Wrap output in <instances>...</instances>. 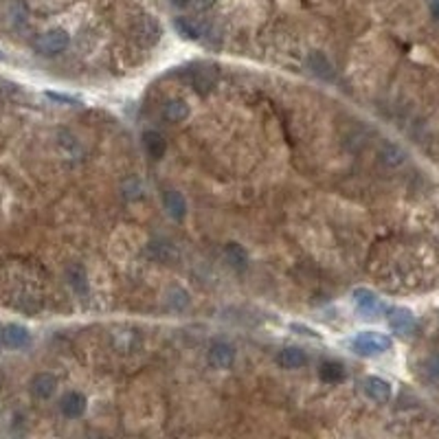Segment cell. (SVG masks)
Instances as JSON below:
<instances>
[{
	"label": "cell",
	"mask_w": 439,
	"mask_h": 439,
	"mask_svg": "<svg viewBox=\"0 0 439 439\" xmlns=\"http://www.w3.org/2000/svg\"><path fill=\"white\" fill-rule=\"evenodd\" d=\"M350 345H352V350L360 356H380L394 348V340H391L389 334H382L376 330H365V332L354 334Z\"/></svg>",
	"instance_id": "1"
},
{
	"label": "cell",
	"mask_w": 439,
	"mask_h": 439,
	"mask_svg": "<svg viewBox=\"0 0 439 439\" xmlns=\"http://www.w3.org/2000/svg\"><path fill=\"white\" fill-rule=\"evenodd\" d=\"M68 46H71V35L64 29H49L35 38L33 49L35 53L44 55V57H55L60 53H64Z\"/></svg>",
	"instance_id": "2"
},
{
	"label": "cell",
	"mask_w": 439,
	"mask_h": 439,
	"mask_svg": "<svg viewBox=\"0 0 439 439\" xmlns=\"http://www.w3.org/2000/svg\"><path fill=\"white\" fill-rule=\"evenodd\" d=\"M352 299H354V308L367 318H374L380 312H384V304L380 301V296L369 288H356L352 292Z\"/></svg>",
	"instance_id": "3"
},
{
	"label": "cell",
	"mask_w": 439,
	"mask_h": 439,
	"mask_svg": "<svg viewBox=\"0 0 439 439\" xmlns=\"http://www.w3.org/2000/svg\"><path fill=\"white\" fill-rule=\"evenodd\" d=\"M362 391H365V396L376 404H384V402L391 400V396H394V387H391V382H387L380 376L365 378L362 380Z\"/></svg>",
	"instance_id": "4"
},
{
	"label": "cell",
	"mask_w": 439,
	"mask_h": 439,
	"mask_svg": "<svg viewBox=\"0 0 439 439\" xmlns=\"http://www.w3.org/2000/svg\"><path fill=\"white\" fill-rule=\"evenodd\" d=\"M387 321H389L391 332H396V334H400V336L413 334V332H415V326H418V323H415L413 312H411L409 308H394V310H389Z\"/></svg>",
	"instance_id": "5"
},
{
	"label": "cell",
	"mask_w": 439,
	"mask_h": 439,
	"mask_svg": "<svg viewBox=\"0 0 439 439\" xmlns=\"http://www.w3.org/2000/svg\"><path fill=\"white\" fill-rule=\"evenodd\" d=\"M235 348L226 340H216L211 348H209V362L216 367V369H228L233 367L235 362Z\"/></svg>",
	"instance_id": "6"
},
{
	"label": "cell",
	"mask_w": 439,
	"mask_h": 439,
	"mask_svg": "<svg viewBox=\"0 0 439 439\" xmlns=\"http://www.w3.org/2000/svg\"><path fill=\"white\" fill-rule=\"evenodd\" d=\"M3 336H5V348L9 350H25L31 343V332L25 326H18V323L3 326Z\"/></svg>",
	"instance_id": "7"
},
{
	"label": "cell",
	"mask_w": 439,
	"mask_h": 439,
	"mask_svg": "<svg viewBox=\"0 0 439 439\" xmlns=\"http://www.w3.org/2000/svg\"><path fill=\"white\" fill-rule=\"evenodd\" d=\"M60 411L64 413V418L77 420L86 413V398L82 394H77V391H68L60 402Z\"/></svg>",
	"instance_id": "8"
},
{
	"label": "cell",
	"mask_w": 439,
	"mask_h": 439,
	"mask_svg": "<svg viewBox=\"0 0 439 439\" xmlns=\"http://www.w3.org/2000/svg\"><path fill=\"white\" fill-rule=\"evenodd\" d=\"M308 66H310V71L321 77V79H326V82H332L334 79V64L328 60L326 53H321V51H312L308 55Z\"/></svg>",
	"instance_id": "9"
},
{
	"label": "cell",
	"mask_w": 439,
	"mask_h": 439,
	"mask_svg": "<svg viewBox=\"0 0 439 439\" xmlns=\"http://www.w3.org/2000/svg\"><path fill=\"white\" fill-rule=\"evenodd\" d=\"M224 260L228 262L230 268L238 270V272H244L248 268V262H250L246 248L242 244H238V242H228L224 246Z\"/></svg>",
	"instance_id": "10"
},
{
	"label": "cell",
	"mask_w": 439,
	"mask_h": 439,
	"mask_svg": "<svg viewBox=\"0 0 439 439\" xmlns=\"http://www.w3.org/2000/svg\"><path fill=\"white\" fill-rule=\"evenodd\" d=\"M277 365L282 369H301L308 365V354L301 348H284L277 354Z\"/></svg>",
	"instance_id": "11"
},
{
	"label": "cell",
	"mask_w": 439,
	"mask_h": 439,
	"mask_svg": "<svg viewBox=\"0 0 439 439\" xmlns=\"http://www.w3.org/2000/svg\"><path fill=\"white\" fill-rule=\"evenodd\" d=\"M57 389V380L53 374H38L31 380V394L38 400H49Z\"/></svg>",
	"instance_id": "12"
},
{
	"label": "cell",
	"mask_w": 439,
	"mask_h": 439,
	"mask_svg": "<svg viewBox=\"0 0 439 439\" xmlns=\"http://www.w3.org/2000/svg\"><path fill=\"white\" fill-rule=\"evenodd\" d=\"M163 204H165V211L170 213V218H174L176 222L184 220V216H187V202H184V198L178 191H167L163 196Z\"/></svg>",
	"instance_id": "13"
},
{
	"label": "cell",
	"mask_w": 439,
	"mask_h": 439,
	"mask_svg": "<svg viewBox=\"0 0 439 439\" xmlns=\"http://www.w3.org/2000/svg\"><path fill=\"white\" fill-rule=\"evenodd\" d=\"M189 104L184 99H170L165 106H163V117L172 123H180L189 117Z\"/></svg>",
	"instance_id": "14"
},
{
	"label": "cell",
	"mask_w": 439,
	"mask_h": 439,
	"mask_svg": "<svg viewBox=\"0 0 439 439\" xmlns=\"http://www.w3.org/2000/svg\"><path fill=\"white\" fill-rule=\"evenodd\" d=\"M143 145H145V152L152 156V158H163L165 152H167V141L163 134H158L154 130L145 132L143 134Z\"/></svg>",
	"instance_id": "15"
},
{
	"label": "cell",
	"mask_w": 439,
	"mask_h": 439,
	"mask_svg": "<svg viewBox=\"0 0 439 439\" xmlns=\"http://www.w3.org/2000/svg\"><path fill=\"white\" fill-rule=\"evenodd\" d=\"M318 376L323 382H328V384H340L345 380V367L336 360H328V362H323L318 367Z\"/></svg>",
	"instance_id": "16"
},
{
	"label": "cell",
	"mask_w": 439,
	"mask_h": 439,
	"mask_svg": "<svg viewBox=\"0 0 439 439\" xmlns=\"http://www.w3.org/2000/svg\"><path fill=\"white\" fill-rule=\"evenodd\" d=\"M174 27H176V31H178L180 38L191 40V42H198V40H202V35H204L202 27L198 25V22L189 20V18H176V20H174Z\"/></svg>",
	"instance_id": "17"
},
{
	"label": "cell",
	"mask_w": 439,
	"mask_h": 439,
	"mask_svg": "<svg viewBox=\"0 0 439 439\" xmlns=\"http://www.w3.org/2000/svg\"><path fill=\"white\" fill-rule=\"evenodd\" d=\"M380 160L387 167H398V165H402L404 160H406V154L396 143H384L382 150H380Z\"/></svg>",
	"instance_id": "18"
},
{
	"label": "cell",
	"mask_w": 439,
	"mask_h": 439,
	"mask_svg": "<svg viewBox=\"0 0 439 439\" xmlns=\"http://www.w3.org/2000/svg\"><path fill=\"white\" fill-rule=\"evenodd\" d=\"M216 71H211V68H200V71H196L191 75V84L194 88L200 92V95H204V92H209L213 86H216Z\"/></svg>",
	"instance_id": "19"
},
{
	"label": "cell",
	"mask_w": 439,
	"mask_h": 439,
	"mask_svg": "<svg viewBox=\"0 0 439 439\" xmlns=\"http://www.w3.org/2000/svg\"><path fill=\"white\" fill-rule=\"evenodd\" d=\"M138 33H141V38H143L148 44H156L158 38H160V25H158V20L145 18L141 25H138Z\"/></svg>",
	"instance_id": "20"
},
{
	"label": "cell",
	"mask_w": 439,
	"mask_h": 439,
	"mask_svg": "<svg viewBox=\"0 0 439 439\" xmlns=\"http://www.w3.org/2000/svg\"><path fill=\"white\" fill-rule=\"evenodd\" d=\"M68 282L77 292H86V274L82 266H71L68 268Z\"/></svg>",
	"instance_id": "21"
},
{
	"label": "cell",
	"mask_w": 439,
	"mask_h": 439,
	"mask_svg": "<svg viewBox=\"0 0 439 439\" xmlns=\"http://www.w3.org/2000/svg\"><path fill=\"white\" fill-rule=\"evenodd\" d=\"M424 374H426L430 380H439V352H437V354H430V356L424 360Z\"/></svg>",
	"instance_id": "22"
},
{
	"label": "cell",
	"mask_w": 439,
	"mask_h": 439,
	"mask_svg": "<svg viewBox=\"0 0 439 439\" xmlns=\"http://www.w3.org/2000/svg\"><path fill=\"white\" fill-rule=\"evenodd\" d=\"M46 97L53 99V101H60V104H68V106H79L82 104V99H77L73 95H64V92H53V90L46 92Z\"/></svg>",
	"instance_id": "23"
},
{
	"label": "cell",
	"mask_w": 439,
	"mask_h": 439,
	"mask_svg": "<svg viewBox=\"0 0 439 439\" xmlns=\"http://www.w3.org/2000/svg\"><path fill=\"white\" fill-rule=\"evenodd\" d=\"M187 304H189V296L184 294L182 290H176V292H172L170 306H172L174 310H182V308H187Z\"/></svg>",
	"instance_id": "24"
},
{
	"label": "cell",
	"mask_w": 439,
	"mask_h": 439,
	"mask_svg": "<svg viewBox=\"0 0 439 439\" xmlns=\"http://www.w3.org/2000/svg\"><path fill=\"white\" fill-rule=\"evenodd\" d=\"M290 332H296V334H301V336H310V338H321V334L308 326H301V323H290Z\"/></svg>",
	"instance_id": "25"
},
{
	"label": "cell",
	"mask_w": 439,
	"mask_h": 439,
	"mask_svg": "<svg viewBox=\"0 0 439 439\" xmlns=\"http://www.w3.org/2000/svg\"><path fill=\"white\" fill-rule=\"evenodd\" d=\"M218 3V0H194V5L198 11H204V9H211L213 5Z\"/></svg>",
	"instance_id": "26"
},
{
	"label": "cell",
	"mask_w": 439,
	"mask_h": 439,
	"mask_svg": "<svg viewBox=\"0 0 439 439\" xmlns=\"http://www.w3.org/2000/svg\"><path fill=\"white\" fill-rule=\"evenodd\" d=\"M430 16L435 20H439V0H433V3H430Z\"/></svg>",
	"instance_id": "27"
},
{
	"label": "cell",
	"mask_w": 439,
	"mask_h": 439,
	"mask_svg": "<svg viewBox=\"0 0 439 439\" xmlns=\"http://www.w3.org/2000/svg\"><path fill=\"white\" fill-rule=\"evenodd\" d=\"M189 3H191V0H174V5H176V7H187Z\"/></svg>",
	"instance_id": "28"
},
{
	"label": "cell",
	"mask_w": 439,
	"mask_h": 439,
	"mask_svg": "<svg viewBox=\"0 0 439 439\" xmlns=\"http://www.w3.org/2000/svg\"><path fill=\"white\" fill-rule=\"evenodd\" d=\"M5 350V336H3V326H0V352Z\"/></svg>",
	"instance_id": "29"
},
{
	"label": "cell",
	"mask_w": 439,
	"mask_h": 439,
	"mask_svg": "<svg viewBox=\"0 0 439 439\" xmlns=\"http://www.w3.org/2000/svg\"><path fill=\"white\" fill-rule=\"evenodd\" d=\"M5 60V53H3V49H0V62H3Z\"/></svg>",
	"instance_id": "30"
}]
</instances>
